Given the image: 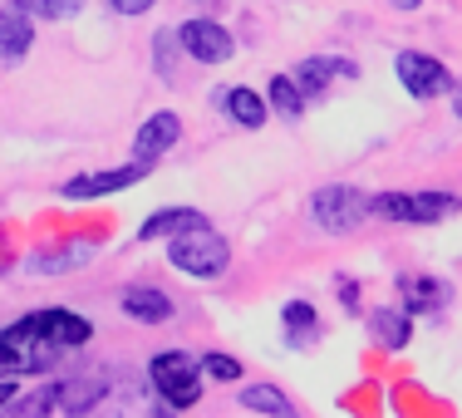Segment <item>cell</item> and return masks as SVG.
Instances as JSON below:
<instances>
[{
	"label": "cell",
	"instance_id": "8",
	"mask_svg": "<svg viewBox=\"0 0 462 418\" xmlns=\"http://www.w3.org/2000/svg\"><path fill=\"white\" fill-rule=\"evenodd\" d=\"M178 45L192 54V64H226L231 60V30L217 20H182L178 25Z\"/></svg>",
	"mask_w": 462,
	"mask_h": 418
},
{
	"label": "cell",
	"instance_id": "13",
	"mask_svg": "<svg viewBox=\"0 0 462 418\" xmlns=\"http://www.w3.org/2000/svg\"><path fill=\"white\" fill-rule=\"evenodd\" d=\"M399 295H403V311L409 315H428L453 301V285L443 276H399Z\"/></svg>",
	"mask_w": 462,
	"mask_h": 418
},
{
	"label": "cell",
	"instance_id": "15",
	"mask_svg": "<svg viewBox=\"0 0 462 418\" xmlns=\"http://www.w3.org/2000/svg\"><path fill=\"white\" fill-rule=\"evenodd\" d=\"M217 104L226 108L231 118H236L241 128H261L271 118V104H266V94H256V89H246V84H236V89H217Z\"/></svg>",
	"mask_w": 462,
	"mask_h": 418
},
{
	"label": "cell",
	"instance_id": "6",
	"mask_svg": "<svg viewBox=\"0 0 462 418\" xmlns=\"http://www.w3.org/2000/svg\"><path fill=\"white\" fill-rule=\"evenodd\" d=\"M143 178H152V163H124V168H108V172H79V178L60 182V197L64 202H94V197H108V192H128L138 187Z\"/></svg>",
	"mask_w": 462,
	"mask_h": 418
},
{
	"label": "cell",
	"instance_id": "2",
	"mask_svg": "<svg viewBox=\"0 0 462 418\" xmlns=\"http://www.w3.org/2000/svg\"><path fill=\"white\" fill-rule=\"evenodd\" d=\"M462 212L457 192H379L369 197V217H383L393 227H438Z\"/></svg>",
	"mask_w": 462,
	"mask_h": 418
},
{
	"label": "cell",
	"instance_id": "17",
	"mask_svg": "<svg viewBox=\"0 0 462 418\" xmlns=\"http://www.w3.org/2000/svg\"><path fill=\"white\" fill-rule=\"evenodd\" d=\"M108 394L104 374H84V379H60V413H89Z\"/></svg>",
	"mask_w": 462,
	"mask_h": 418
},
{
	"label": "cell",
	"instance_id": "21",
	"mask_svg": "<svg viewBox=\"0 0 462 418\" xmlns=\"http://www.w3.org/2000/svg\"><path fill=\"white\" fill-rule=\"evenodd\" d=\"M89 256H94V246H64V251H54V256H40V261H30V271L35 276H60V271H79V266H89Z\"/></svg>",
	"mask_w": 462,
	"mask_h": 418
},
{
	"label": "cell",
	"instance_id": "19",
	"mask_svg": "<svg viewBox=\"0 0 462 418\" xmlns=\"http://www.w3.org/2000/svg\"><path fill=\"white\" fill-rule=\"evenodd\" d=\"M266 104L276 108L281 118H300L305 114V104H310V98L300 94V84H295V74H271V84H266Z\"/></svg>",
	"mask_w": 462,
	"mask_h": 418
},
{
	"label": "cell",
	"instance_id": "31",
	"mask_svg": "<svg viewBox=\"0 0 462 418\" xmlns=\"http://www.w3.org/2000/svg\"><path fill=\"white\" fill-rule=\"evenodd\" d=\"M389 5H393V10H413L418 0H389Z\"/></svg>",
	"mask_w": 462,
	"mask_h": 418
},
{
	"label": "cell",
	"instance_id": "28",
	"mask_svg": "<svg viewBox=\"0 0 462 418\" xmlns=\"http://www.w3.org/2000/svg\"><path fill=\"white\" fill-rule=\"evenodd\" d=\"M0 374H20L15 345H10V335H5V330H0Z\"/></svg>",
	"mask_w": 462,
	"mask_h": 418
},
{
	"label": "cell",
	"instance_id": "27",
	"mask_svg": "<svg viewBox=\"0 0 462 418\" xmlns=\"http://www.w3.org/2000/svg\"><path fill=\"white\" fill-rule=\"evenodd\" d=\"M152 5H158V0H108V10H114V15H148Z\"/></svg>",
	"mask_w": 462,
	"mask_h": 418
},
{
	"label": "cell",
	"instance_id": "25",
	"mask_svg": "<svg viewBox=\"0 0 462 418\" xmlns=\"http://www.w3.org/2000/svg\"><path fill=\"white\" fill-rule=\"evenodd\" d=\"M172 45H178V30H172V35H158L152 40V60H158V79H178V74H172Z\"/></svg>",
	"mask_w": 462,
	"mask_h": 418
},
{
	"label": "cell",
	"instance_id": "3",
	"mask_svg": "<svg viewBox=\"0 0 462 418\" xmlns=\"http://www.w3.org/2000/svg\"><path fill=\"white\" fill-rule=\"evenodd\" d=\"M148 379L152 389H158V399L168 404V409H197V399H202V359L192 355V349H162V355L148 359Z\"/></svg>",
	"mask_w": 462,
	"mask_h": 418
},
{
	"label": "cell",
	"instance_id": "1",
	"mask_svg": "<svg viewBox=\"0 0 462 418\" xmlns=\"http://www.w3.org/2000/svg\"><path fill=\"white\" fill-rule=\"evenodd\" d=\"M168 266L178 271V276L212 281L231 266V246H226V237L217 232V227L192 222V227H182V232L168 237Z\"/></svg>",
	"mask_w": 462,
	"mask_h": 418
},
{
	"label": "cell",
	"instance_id": "24",
	"mask_svg": "<svg viewBox=\"0 0 462 418\" xmlns=\"http://www.w3.org/2000/svg\"><path fill=\"white\" fill-rule=\"evenodd\" d=\"M202 374L217 384H231V379H241V359H231L226 349H212V355H202Z\"/></svg>",
	"mask_w": 462,
	"mask_h": 418
},
{
	"label": "cell",
	"instance_id": "10",
	"mask_svg": "<svg viewBox=\"0 0 462 418\" xmlns=\"http://www.w3.org/2000/svg\"><path fill=\"white\" fill-rule=\"evenodd\" d=\"M335 79H359V64L339 60V54H310V60L295 64V84H300L305 98H320Z\"/></svg>",
	"mask_w": 462,
	"mask_h": 418
},
{
	"label": "cell",
	"instance_id": "22",
	"mask_svg": "<svg viewBox=\"0 0 462 418\" xmlns=\"http://www.w3.org/2000/svg\"><path fill=\"white\" fill-rule=\"evenodd\" d=\"M15 10H25L30 20H74L84 10V0H10Z\"/></svg>",
	"mask_w": 462,
	"mask_h": 418
},
{
	"label": "cell",
	"instance_id": "20",
	"mask_svg": "<svg viewBox=\"0 0 462 418\" xmlns=\"http://www.w3.org/2000/svg\"><path fill=\"white\" fill-rule=\"evenodd\" d=\"M241 409H251V413H276V418H295V404L285 399L276 384H246V389H241Z\"/></svg>",
	"mask_w": 462,
	"mask_h": 418
},
{
	"label": "cell",
	"instance_id": "18",
	"mask_svg": "<svg viewBox=\"0 0 462 418\" xmlns=\"http://www.w3.org/2000/svg\"><path fill=\"white\" fill-rule=\"evenodd\" d=\"M192 222H207L202 212H192V207H162V212H152L148 222L138 227V241H168L172 232H182V227Z\"/></svg>",
	"mask_w": 462,
	"mask_h": 418
},
{
	"label": "cell",
	"instance_id": "7",
	"mask_svg": "<svg viewBox=\"0 0 462 418\" xmlns=\"http://www.w3.org/2000/svg\"><path fill=\"white\" fill-rule=\"evenodd\" d=\"M20 330L50 339V345H60V349H84V345L94 339V325L84 320V315L64 311V305H45V311L25 315V320H20Z\"/></svg>",
	"mask_w": 462,
	"mask_h": 418
},
{
	"label": "cell",
	"instance_id": "29",
	"mask_svg": "<svg viewBox=\"0 0 462 418\" xmlns=\"http://www.w3.org/2000/svg\"><path fill=\"white\" fill-rule=\"evenodd\" d=\"M10 399H15V379H5V384H0V409H5Z\"/></svg>",
	"mask_w": 462,
	"mask_h": 418
},
{
	"label": "cell",
	"instance_id": "14",
	"mask_svg": "<svg viewBox=\"0 0 462 418\" xmlns=\"http://www.w3.org/2000/svg\"><path fill=\"white\" fill-rule=\"evenodd\" d=\"M365 330H369V339H374L379 349H409V339H413V315L379 305V311L365 315Z\"/></svg>",
	"mask_w": 462,
	"mask_h": 418
},
{
	"label": "cell",
	"instance_id": "26",
	"mask_svg": "<svg viewBox=\"0 0 462 418\" xmlns=\"http://www.w3.org/2000/svg\"><path fill=\"white\" fill-rule=\"evenodd\" d=\"M335 291H339V305H345V311L355 315V311H359V281H345V276H339V281H335Z\"/></svg>",
	"mask_w": 462,
	"mask_h": 418
},
{
	"label": "cell",
	"instance_id": "12",
	"mask_svg": "<svg viewBox=\"0 0 462 418\" xmlns=\"http://www.w3.org/2000/svg\"><path fill=\"white\" fill-rule=\"evenodd\" d=\"M30 45H35V20H30L25 10L5 5L0 10V64L15 70V64L30 54Z\"/></svg>",
	"mask_w": 462,
	"mask_h": 418
},
{
	"label": "cell",
	"instance_id": "16",
	"mask_svg": "<svg viewBox=\"0 0 462 418\" xmlns=\"http://www.w3.org/2000/svg\"><path fill=\"white\" fill-rule=\"evenodd\" d=\"M281 325H285V345L291 349L315 345V335H320V315H315L310 301H285L281 305Z\"/></svg>",
	"mask_w": 462,
	"mask_h": 418
},
{
	"label": "cell",
	"instance_id": "4",
	"mask_svg": "<svg viewBox=\"0 0 462 418\" xmlns=\"http://www.w3.org/2000/svg\"><path fill=\"white\" fill-rule=\"evenodd\" d=\"M305 217H310L325 237H349L369 222V192H359V187H349V182H325L310 192Z\"/></svg>",
	"mask_w": 462,
	"mask_h": 418
},
{
	"label": "cell",
	"instance_id": "9",
	"mask_svg": "<svg viewBox=\"0 0 462 418\" xmlns=\"http://www.w3.org/2000/svg\"><path fill=\"white\" fill-rule=\"evenodd\" d=\"M178 143H182V118L172 114V108H158L152 118H143V128L134 134V158L158 168V163L178 148Z\"/></svg>",
	"mask_w": 462,
	"mask_h": 418
},
{
	"label": "cell",
	"instance_id": "11",
	"mask_svg": "<svg viewBox=\"0 0 462 418\" xmlns=\"http://www.w3.org/2000/svg\"><path fill=\"white\" fill-rule=\"evenodd\" d=\"M118 305H124V315L138 320V325H162V320H172V311H178L162 285H128Z\"/></svg>",
	"mask_w": 462,
	"mask_h": 418
},
{
	"label": "cell",
	"instance_id": "23",
	"mask_svg": "<svg viewBox=\"0 0 462 418\" xmlns=\"http://www.w3.org/2000/svg\"><path fill=\"white\" fill-rule=\"evenodd\" d=\"M50 409H60V379H45L35 394H25V399L15 404L20 418H40V413H50Z\"/></svg>",
	"mask_w": 462,
	"mask_h": 418
},
{
	"label": "cell",
	"instance_id": "5",
	"mask_svg": "<svg viewBox=\"0 0 462 418\" xmlns=\"http://www.w3.org/2000/svg\"><path fill=\"white\" fill-rule=\"evenodd\" d=\"M393 74H399L403 94L418 98V104L453 94V74H448V64L438 60V54H428V50H399L393 54Z\"/></svg>",
	"mask_w": 462,
	"mask_h": 418
},
{
	"label": "cell",
	"instance_id": "30",
	"mask_svg": "<svg viewBox=\"0 0 462 418\" xmlns=\"http://www.w3.org/2000/svg\"><path fill=\"white\" fill-rule=\"evenodd\" d=\"M453 114L462 118V84H453Z\"/></svg>",
	"mask_w": 462,
	"mask_h": 418
}]
</instances>
